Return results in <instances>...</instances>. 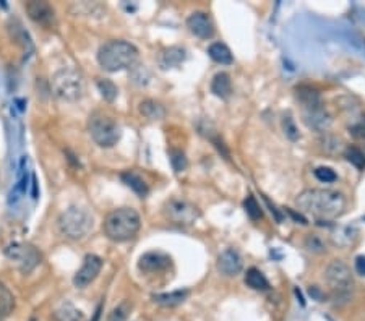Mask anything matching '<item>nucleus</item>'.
<instances>
[{"label":"nucleus","instance_id":"obj_1","mask_svg":"<svg viewBox=\"0 0 365 321\" xmlns=\"http://www.w3.org/2000/svg\"><path fill=\"white\" fill-rule=\"evenodd\" d=\"M295 205L300 213L312 216L318 221L336 219L344 213L346 198L339 191L312 189L302 191L295 200Z\"/></svg>","mask_w":365,"mask_h":321},{"label":"nucleus","instance_id":"obj_2","mask_svg":"<svg viewBox=\"0 0 365 321\" xmlns=\"http://www.w3.org/2000/svg\"><path fill=\"white\" fill-rule=\"evenodd\" d=\"M141 226L140 214L133 208H117L106 216L104 234L112 242H127L138 234Z\"/></svg>","mask_w":365,"mask_h":321},{"label":"nucleus","instance_id":"obj_3","mask_svg":"<svg viewBox=\"0 0 365 321\" xmlns=\"http://www.w3.org/2000/svg\"><path fill=\"white\" fill-rule=\"evenodd\" d=\"M138 58V49L127 41H109L98 51V62L106 72L132 68Z\"/></svg>","mask_w":365,"mask_h":321},{"label":"nucleus","instance_id":"obj_4","mask_svg":"<svg viewBox=\"0 0 365 321\" xmlns=\"http://www.w3.org/2000/svg\"><path fill=\"white\" fill-rule=\"evenodd\" d=\"M59 229L67 239L80 240L90 234L93 229V216L85 208L72 206L59 217Z\"/></svg>","mask_w":365,"mask_h":321},{"label":"nucleus","instance_id":"obj_5","mask_svg":"<svg viewBox=\"0 0 365 321\" xmlns=\"http://www.w3.org/2000/svg\"><path fill=\"white\" fill-rule=\"evenodd\" d=\"M85 91L81 73L75 68H62L52 78V93L54 96L62 101H78Z\"/></svg>","mask_w":365,"mask_h":321},{"label":"nucleus","instance_id":"obj_6","mask_svg":"<svg viewBox=\"0 0 365 321\" xmlns=\"http://www.w3.org/2000/svg\"><path fill=\"white\" fill-rule=\"evenodd\" d=\"M325 279H327L329 289H332L334 300L346 302V300L351 297L352 289H354L352 273L344 261L333 260L332 263L327 266V271H325Z\"/></svg>","mask_w":365,"mask_h":321},{"label":"nucleus","instance_id":"obj_7","mask_svg":"<svg viewBox=\"0 0 365 321\" xmlns=\"http://www.w3.org/2000/svg\"><path fill=\"white\" fill-rule=\"evenodd\" d=\"M90 135L101 148H112L121 140V127L104 113L96 112L90 117Z\"/></svg>","mask_w":365,"mask_h":321},{"label":"nucleus","instance_id":"obj_8","mask_svg":"<svg viewBox=\"0 0 365 321\" xmlns=\"http://www.w3.org/2000/svg\"><path fill=\"white\" fill-rule=\"evenodd\" d=\"M5 256L22 271L23 274H29L36 266L41 263V253L36 246L24 242H12L5 246Z\"/></svg>","mask_w":365,"mask_h":321},{"label":"nucleus","instance_id":"obj_9","mask_svg":"<svg viewBox=\"0 0 365 321\" xmlns=\"http://www.w3.org/2000/svg\"><path fill=\"white\" fill-rule=\"evenodd\" d=\"M166 219L177 226H192L200 217V210L187 200L172 198L162 208Z\"/></svg>","mask_w":365,"mask_h":321},{"label":"nucleus","instance_id":"obj_10","mask_svg":"<svg viewBox=\"0 0 365 321\" xmlns=\"http://www.w3.org/2000/svg\"><path fill=\"white\" fill-rule=\"evenodd\" d=\"M101 269H102V260L100 256L86 255L85 261H83V266L78 269L75 278H73V284H75L78 289L88 288V285L98 278V274L101 273Z\"/></svg>","mask_w":365,"mask_h":321},{"label":"nucleus","instance_id":"obj_11","mask_svg":"<svg viewBox=\"0 0 365 321\" xmlns=\"http://www.w3.org/2000/svg\"><path fill=\"white\" fill-rule=\"evenodd\" d=\"M302 118L305 125L318 132L328 130L329 125H332V116L327 112L323 102H318V104H313V106H304Z\"/></svg>","mask_w":365,"mask_h":321},{"label":"nucleus","instance_id":"obj_12","mask_svg":"<svg viewBox=\"0 0 365 321\" xmlns=\"http://www.w3.org/2000/svg\"><path fill=\"white\" fill-rule=\"evenodd\" d=\"M187 28L200 39H210L215 34V24L205 12H194L187 18Z\"/></svg>","mask_w":365,"mask_h":321},{"label":"nucleus","instance_id":"obj_13","mask_svg":"<svg viewBox=\"0 0 365 321\" xmlns=\"http://www.w3.org/2000/svg\"><path fill=\"white\" fill-rule=\"evenodd\" d=\"M244 268L242 256L238 250L228 249L219 255L218 258V269L224 276H238Z\"/></svg>","mask_w":365,"mask_h":321},{"label":"nucleus","instance_id":"obj_14","mask_svg":"<svg viewBox=\"0 0 365 321\" xmlns=\"http://www.w3.org/2000/svg\"><path fill=\"white\" fill-rule=\"evenodd\" d=\"M171 265V256L162 251H148L138 260V268L145 273H157Z\"/></svg>","mask_w":365,"mask_h":321},{"label":"nucleus","instance_id":"obj_15","mask_svg":"<svg viewBox=\"0 0 365 321\" xmlns=\"http://www.w3.org/2000/svg\"><path fill=\"white\" fill-rule=\"evenodd\" d=\"M26 12L33 22L42 24V26H51L54 22V8L47 2H36V0L28 2Z\"/></svg>","mask_w":365,"mask_h":321},{"label":"nucleus","instance_id":"obj_16","mask_svg":"<svg viewBox=\"0 0 365 321\" xmlns=\"http://www.w3.org/2000/svg\"><path fill=\"white\" fill-rule=\"evenodd\" d=\"M185 57H187V54H185L184 47L172 46V47L164 49V51L160 54L157 62H160V67L162 68V70H169V68L179 67L180 63L185 61Z\"/></svg>","mask_w":365,"mask_h":321},{"label":"nucleus","instance_id":"obj_17","mask_svg":"<svg viewBox=\"0 0 365 321\" xmlns=\"http://www.w3.org/2000/svg\"><path fill=\"white\" fill-rule=\"evenodd\" d=\"M211 93L216 97H221V100H228L233 95V81H231L228 73H216L213 81H211Z\"/></svg>","mask_w":365,"mask_h":321},{"label":"nucleus","instance_id":"obj_18","mask_svg":"<svg viewBox=\"0 0 365 321\" xmlns=\"http://www.w3.org/2000/svg\"><path fill=\"white\" fill-rule=\"evenodd\" d=\"M189 290H174V292L169 294H155L153 295V300L156 304L162 305V307H176V305H180L184 300L189 297Z\"/></svg>","mask_w":365,"mask_h":321},{"label":"nucleus","instance_id":"obj_19","mask_svg":"<svg viewBox=\"0 0 365 321\" xmlns=\"http://www.w3.org/2000/svg\"><path fill=\"white\" fill-rule=\"evenodd\" d=\"M208 54L216 63H221V65H231V63H233V61H234L231 49L223 42L211 44L210 49H208Z\"/></svg>","mask_w":365,"mask_h":321},{"label":"nucleus","instance_id":"obj_20","mask_svg":"<svg viewBox=\"0 0 365 321\" xmlns=\"http://www.w3.org/2000/svg\"><path fill=\"white\" fill-rule=\"evenodd\" d=\"M245 284L249 285L250 289L261 290V292H263V290H268V289H270L268 279H266L265 274L261 273L260 269H256V268H250L249 271H247V274H245Z\"/></svg>","mask_w":365,"mask_h":321},{"label":"nucleus","instance_id":"obj_21","mask_svg":"<svg viewBox=\"0 0 365 321\" xmlns=\"http://www.w3.org/2000/svg\"><path fill=\"white\" fill-rule=\"evenodd\" d=\"M56 321H81L83 313L77 307H73L70 302H63L56 312H54Z\"/></svg>","mask_w":365,"mask_h":321},{"label":"nucleus","instance_id":"obj_22","mask_svg":"<svg viewBox=\"0 0 365 321\" xmlns=\"http://www.w3.org/2000/svg\"><path fill=\"white\" fill-rule=\"evenodd\" d=\"M140 112L150 120H161L166 116V109L164 106H161L160 102L153 101V100H146L143 101L140 104Z\"/></svg>","mask_w":365,"mask_h":321},{"label":"nucleus","instance_id":"obj_23","mask_svg":"<svg viewBox=\"0 0 365 321\" xmlns=\"http://www.w3.org/2000/svg\"><path fill=\"white\" fill-rule=\"evenodd\" d=\"M122 177V180L125 182V184L130 187V189L135 191L137 195H140V196H146L148 195V185H146V182L141 179L140 175L135 174V172H132V171H127V172H123V174L121 175Z\"/></svg>","mask_w":365,"mask_h":321},{"label":"nucleus","instance_id":"obj_24","mask_svg":"<svg viewBox=\"0 0 365 321\" xmlns=\"http://www.w3.org/2000/svg\"><path fill=\"white\" fill-rule=\"evenodd\" d=\"M15 308V297L13 294L10 292L8 288L0 283V321L3 318H7L10 313L13 312Z\"/></svg>","mask_w":365,"mask_h":321},{"label":"nucleus","instance_id":"obj_25","mask_svg":"<svg viewBox=\"0 0 365 321\" xmlns=\"http://www.w3.org/2000/svg\"><path fill=\"white\" fill-rule=\"evenodd\" d=\"M98 90H100L101 96L104 97L106 101L112 102L117 97V86L112 83L111 80H106V78H101V80H98Z\"/></svg>","mask_w":365,"mask_h":321},{"label":"nucleus","instance_id":"obj_26","mask_svg":"<svg viewBox=\"0 0 365 321\" xmlns=\"http://www.w3.org/2000/svg\"><path fill=\"white\" fill-rule=\"evenodd\" d=\"M346 159L351 162L352 166H356L357 169H365V155L361 148L349 146L346 150Z\"/></svg>","mask_w":365,"mask_h":321},{"label":"nucleus","instance_id":"obj_27","mask_svg":"<svg viewBox=\"0 0 365 321\" xmlns=\"http://www.w3.org/2000/svg\"><path fill=\"white\" fill-rule=\"evenodd\" d=\"M244 208H245V213L249 214L250 219H254V221L260 219L261 214H263V213H261V208H260L258 201L255 200L254 195L247 196L245 201H244Z\"/></svg>","mask_w":365,"mask_h":321},{"label":"nucleus","instance_id":"obj_28","mask_svg":"<svg viewBox=\"0 0 365 321\" xmlns=\"http://www.w3.org/2000/svg\"><path fill=\"white\" fill-rule=\"evenodd\" d=\"M169 157H171V164H172V169H174L176 172H182L187 169V157L182 151L179 150H172L169 152Z\"/></svg>","mask_w":365,"mask_h":321},{"label":"nucleus","instance_id":"obj_29","mask_svg":"<svg viewBox=\"0 0 365 321\" xmlns=\"http://www.w3.org/2000/svg\"><path fill=\"white\" fill-rule=\"evenodd\" d=\"M315 177H317L320 182H325V184H332V182L338 180L336 172H334L332 167H317V169H315Z\"/></svg>","mask_w":365,"mask_h":321},{"label":"nucleus","instance_id":"obj_30","mask_svg":"<svg viewBox=\"0 0 365 321\" xmlns=\"http://www.w3.org/2000/svg\"><path fill=\"white\" fill-rule=\"evenodd\" d=\"M305 246H307V250L312 251V253H323V251L327 250V246H325V242L315 234L309 235L307 239H305Z\"/></svg>","mask_w":365,"mask_h":321},{"label":"nucleus","instance_id":"obj_31","mask_svg":"<svg viewBox=\"0 0 365 321\" xmlns=\"http://www.w3.org/2000/svg\"><path fill=\"white\" fill-rule=\"evenodd\" d=\"M128 313H130V305H128L127 302H122L121 305H117V307L112 310L109 315V320L107 321H125Z\"/></svg>","mask_w":365,"mask_h":321},{"label":"nucleus","instance_id":"obj_32","mask_svg":"<svg viewBox=\"0 0 365 321\" xmlns=\"http://www.w3.org/2000/svg\"><path fill=\"white\" fill-rule=\"evenodd\" d=\"M283 127H284L286 136H288L289 140H293V141L297 140V138H299V130H297V127H295L294 120H293V118H290L289 116H288V117H284Z\"/></svg>","mask_w":365,"mask_h":321},{"label":"nucleus","instance_id":"obj_33","mask_svg":"<svg viewBox=\"0 0 365 321\" xmlns=\"http://www.w3.org/2000/svg\"><path fill=\"white\" fill-rule=\"evenodd\" d=\"M351 133L357 141L364 143V146H365V123H357V125H354L351 128Z\"/></svg>","mask_w":365,"mask_h":321},{"label":"nucleus","instance_id":"obj_34","mask_svg":"<svg viewBox=\"0 0 365 321\" xmlns=\"http://www.w3.org/2000/svg\"><path fill=\"white\" fill-rule=\"evenodd\" d=\"M356 271L361 276H365V256H357L356 258Z\"/></svg>","mask_w":365,"mask_h":321},{"label":"nucleus","instance_id":"obj_35","mask_svg":"<svg viewBox=\"0 0 365 321\" xmlns=\"http://www.w3.org/2000/svg\"><path fill=\"white\" fill-rule=\"evenodd\" d=\"M135 68H137V70H138V72H140V73H143V72H146V68H145V65H138V67H135ZM133 78H135V80H133V81L140 83V85H143V83H146V80H145V78H143L141 75H135V73H133Z\"/></svg>","mask_w":365,"mask_h":321},{"label":"nucleus","instance_id":"obj_36","mask_svg":"<svg viewBox=\"0 0 365 321\" xmlns=\"http://www.w3.org/2000/svg\"><path fill=\"white\" fill-rule=\"evenodd\" d=\"M31 184H33V198H38V180H36V175L31 177Z\"/></svg>","mask_w":365,"mask_h":321},{"label":"nucleus","instance_id":"obj_37","mask_svg":"<svg viewBox=\"0 0 365 321\" xmlns=\"http://www.w3.org/2000/svg\"><path fill=\"white\" fill-rule=\"evenodd\" d=\"M101 312H102V305H98L95 315H93V320L91 321H100L101 320Z\"/></svg>","mask_w":365,"mask_h":321},{"label":"nucleus","instance_id":"obj_38","mask_svg":"<svg viewBox=\"0 0 365 321\" xmlns=\"http://www.w3.org/2000/svg\"><path fill=\"white\" fill-rule=\"evenodd\" d=\"M31 321H36V320H34V318H33V320H31Z\"/></svg>","mask_w":365,"mask_h":321}]
</instances>
